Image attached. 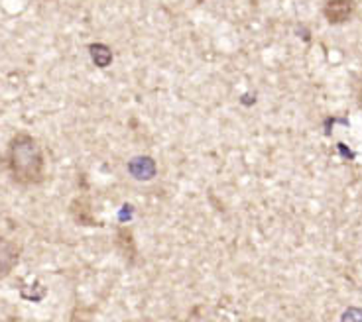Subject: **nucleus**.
Returning a JSON list of instances; mask_svg holds the SVG:
<instances>
[{"instance_id":"nucleus-1","label":"nucleus","mask_w":362,"mask_h":322,"mask_svg":"<svg viewBox=\"0 0 362 322\" xmlns=\"http://www.w3.org/2000/svg\"><path fill=\"white\" fill-rule=\"evenodd\" d=\"M46 153L30 132H16L6 146V172L14 185L22 189L40 187L48 177Z\"/></svg>"},{"instance_id":"nucleus-2","label":"nucleus","mask_w":362,"mask_h":322,"mask_svg":"<svg viewBox=\"0 0 362 322\" xmlns=\"http://www.w3.org/2000/svg\"><path fill=\"white\" fill-rule=\"evenodd\" d=\"M22 248L16 240L0 234V281L6 279L20 263Z\"/></svg>"},{"instance_id":"nucleus-3","label":"nucleus","mask_w":362,"mask_h":322,"mask_svg":"<svg viewBox=\"0 0 362 322\" xmlns=\"http://www.w3.org/2000/svg\"><path fill=\"white\" fill-rule=\"evenodd\" d=\"M354 0H327L323 14H325V20L333 24V26H341L344 22H349L354 14Z\"/></svg>"},{"instance_id":"nucleus-4","label":"nucleus","mask_w":362,"mask_h":322,"mask_svg":"<svg viewBox=\"0 0 362 322\" xmlns=\"http://www.w3.org/2000/svg\"><path fill=\"white\" fill-rule=\"evenodd\" d=\"M156 169H158L156 161L148 158V155H138L128 163V173L138 181H150L152 177L156 175Z\"/></svg>"},{"instance_id":"nucleus-5","label":"nucleus","mask_w":362,"mask_h":322,"mask_svg":"<svg viewBox=\"0 0 362 322\" xmlns=\"http://www.w3.org/2000/svg\"><path fill=\"white\" fill-rule=\"evenodd\" d=\"M89 53L93 63H95L97 67H101V69L109 67L112 63V51L111 48L105 46V43H99V41H97V43H90Z\"/></svg>"},{"instance_id":"nucleus-6","label":"nucleus","mask_w":362,"mask_h":322,"mask_svg":"<svg viewBox=\"0 0 362 322\" xmlns=\"http://www.w3.org/2000/svg\"><path fill=\"white\" fill-rule=\"evenodd\" d=\"M341 322H362L361 307H349V309L341 314Z\"/></svg>"},{"instance_id":"nucleus-7","label":"nucleus","mask_w":362,"mask_h":322,"mask_svg":"<svg viewBox=\"0 0 362 322\" xmlns=\"http://www.w3.org/2000/svg\"><path fill=\"white\" fill-rule=\"evenodd\" d=\"M71 322H83V321H79V318H73V321Z\"/></svg>"}]
</instances>
